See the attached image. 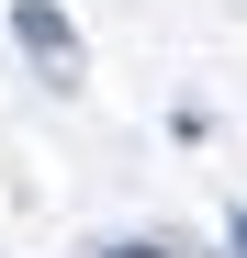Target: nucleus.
<instances>
[{
	"label": "nucleus",
	"mask_w": 247,
	"mask_h": 258,
	"mask_svg": "<svg viewBox=\"0 0 247 258\" xmlns=\"http://www.w3.org/2000/svg\"><path fill=\"white\" fill-rule=\"evenodd\" d=\"M101 258H169V247H157V236H124V247H101Z\"/></svg>",
	"instance_id": "2"
},
{
	"label": "nucleus",
	"mask_w": 247,
	"mask_h": 258,
	"mask_svg": "<svg viewBox=\"0 0 247 258\" xmlns=\"http://www.w3.org/2000/svg\"><path fill=\"white\" fill-rule=\"evenodd\" d=\"M236 247H247V225H236Z\"/></svg>",
	"instance_id": "3"
},
{
	"label": "nucleus",
	"mask_w": 247,
	"mask_h": 258,
	"mask_svg": "<svg viewBox=\"0 0 247 258\" xmlns=\"http://www.w3.org/2000/svg\"><path fill=\"white\" fill-rule=\"evenodd\" d=\"M12 45L45 68V90H79V79H90V45H79V23L56 0H12Z\"/></svg>",
	"instance_id": "1"
}]
</instances>
